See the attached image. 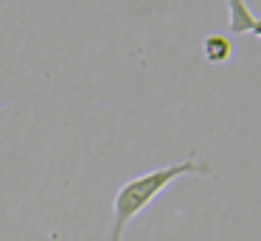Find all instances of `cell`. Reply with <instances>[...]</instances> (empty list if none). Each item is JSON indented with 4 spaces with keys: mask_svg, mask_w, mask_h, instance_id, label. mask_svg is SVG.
Returning <instances> with one entry per match:
<instances>
[{
    "mask_svg": "<svg viewBox=\"0 0 261 241\" xmlns=\"http://www.w3.org/2000/svg\"><path fill=\"white\" fill-rule=\"evenodd\" d=\"M253 37H258V39H261V20L255 22V28H253Z\"/></svg>",
    "mask_w": 261,
    "mask_h": 241,
    "instance_id": "4",
    "label": "cell"
},
{
    "mask_svg": "<svg viewBox=\"0 0 261 241\" xmlns=\"http://www.w3.org/2000/svg\"><path fill=\"white\" fill-rule=\"evenodd\" d=\"M227 14H230V34L244 37V34H253L258 17L247 9L244 0H227Z\"/></svg>",
    "mask_w": 261,
    "mask_h": 241,
    "instance_id": "2",
    "label": "cell"
},
{
    "mask_svg": "<svg viewBox=\"0 0 261 241\" xmlns=\"http://www.w3.org/2000/svg\"><path fill=\"white\" fill-rule=\"evenodd\" d=\"M188 174H199V177H214L216 168L205 160H197V157H188L182 163H171V166L154 168L149 174H141V177L129 179L118 188L113 199V224H110L107 241H121L124 238V230L138 213L143 210L146 205H152L154 196L163 194L174 179L188 177Z\"/></svg>",
    "mask_w": 261,
    "mask_h": 241,
    "instance_id": "1",
    "label": "cell"
},
{
    "mask_svg": "<svg viewBox=\"0 0 261 241\" xmlns=\"http://www.w3.org/2000/svg\"><path fill=\"white\" fill-rule=\"evenodd\" d=\"M202 53H205V62H211V65H222V62L230 59L233 48H230V42H227V37H222V34H211V37L202 42Z\"/></svg>",
    "mask_w": 261,
    "mask_h": 241,
    "instance_id": "3",
    "label": "cell"
}]
</instances>
